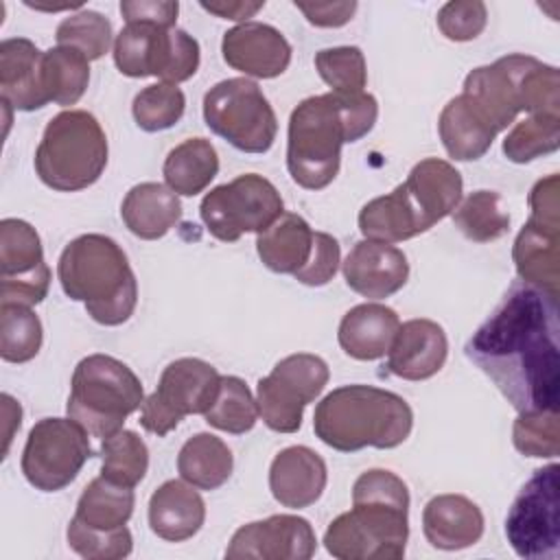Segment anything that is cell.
<instances>
[{"label": "cell", "instance_id": "cell-1", "mask_svg": "<svg viewBox=\"0 0 560 560\" xmlns=\"http://www.w3.org/2000/svg\"><path fill=\"white\" fill-rule=\"evenodd\" d=\"M558 298L516 280L464 352L516 411L558 409Z\"/></svg>", "mask_w": 560, "mask_h": 560}, {"label": "cell", "instance_id": "cell-2", "mask_svg": "<svg viewBox=\"0 0 560 560\" xmlns=\"http://www.w3.org/2000/svg\"><path fill=\"white\" fill-rule=\"evenodd\" d=\"M378 103L372 94L326 92L298 103L289 118L287 168L306 190L326 188L339 173L341 147L372 131Z\"/></svg>", "mask_w": 560, "mask_h": 560}, {"label": "cell", "instance_id": "cell-3", "mask_svg": "<svg viewBox=\"0 0 560 560\" xmlns=\"http://www.w3.org/2000/svg\"><path fill=\"white\" fill-rule=\"evenodd\" d=\"M409 538V490L392 470L372 468L352 486V508L328 525L324 547L339 560H398Z\"/></svg>", "mask_w": 560, "mask_h": 560}, {"label": "cell", "instance_id": "cell-4", "mask_svg": "<svg viewBox=\"0 0 560 560\" xmlns=\"http://www.w3.org/2000/svg\"><path fill=\"white\" fill-rule=\"evenodd\" d=\"M462 188V175L451 162L420 160L402 184L361 208L359 230L368 241L389 245L413 238L457 208Z\"/></svg>", "mask_w": 560, "mask_h": 560}, {"label": "cell", "instance_id": "cell-5", "mask_svg": "<svg viewBox=\"0 0 560 560\" xmlns=\"http://www.w3.org/2000/svg\"><path fill=\"white\" fill-rule=\"evenodd\" d=\"M57 278L63 293L83 302L96 324L120 326L136 311V273L122 247L105 234L72 238L59 256Z\"/></svg>", "mask_w": 560, "mask_h": 560}, {"label": "cell", "instance_id": "cell-6", "mask_svg": "<svg viewBox=\"0 0 560 560\" xmlns=\"http://www.w3.org/2000/svg\"><path fill=\"white\" fill-rule=\"evenodd\" d=\"M413 427L409 402L374 385H343L317 402L313 413L315 435L339 453L361 448H396Z\"/></svg>", "mask_w": 560, "mask_h": 560}, {"label": "cell", "instance_id": "cell-7", "mask_svg": "<svg viewBox=\"0 0 560 560\" xmlns=\"http://www.w3.org/2000/svg\"><path fill=\"white\" fill-rule=\"evenodd\" d=\"M107 138L85 109L52 116L35 151V173L52 190L77 192L98 182L107 166Z\"/></svg>", "mask_w": 560, "mask_h": 560}, {"label": "cell", "instance_id": "cell-8", "mask_svg": "<svg viewBox=\"0 0 560 560\" xmlns=\"http://www.w3.org/2000/svg\"><path fill=\"white\" fill-rule=\"evenodd\" d=\"M142 400L144 389L136 372L122 361L96 352L77 363L66 411L90 435L107 438L122 429Z\"/></svg>", "mask_w": 560, "mask_h": 560}, {"label": "cell", "instance_id": "cell-9", "mask_svg": "<svg viewBox=\"0 0 560 560\" xmlns=\"http://www.w3.org/2000/svg\"><path fill=\"white\" fill-rule=\"evenodd\" d=\"M203 120L243 153H267L278 133V118L258 83L247 77L219 81L203 96Z\"/></svg>", "mask_w": 560, "mask_h": 560}, {"label": "cell", "instance_id": "cell-10", "mask_svg": "<svg viewBox=\"0 0 560 560\" xmlns=\"http://www.w3.org/2000/svg\"><path fill=\"white\" fill-rule=\"evenodd\" d=\"M114 63L125 77H160L164 83L177 85L197 72L199 42L177 26L129 22L116 35Z\"/></svg>", "mask_w": 560, "mask_h": 560}, {"label": "cell", "instance_id": "cell-11", "mask_svg": "<svg viewBox=\"0 0 560 560\" xmlns=\"http://www.w3.org/2000/svg\"><path fill=\"white\" fill-rule=\"evenodd\" d=\"M560 199L558 175L538 179L529 192V219L521 228L512 258L523 282L560 295Z\"/></svg>", "mask_w": 560, "mask_h": 560}, {"label": "cell", "instance_id": "cell-12", "mask_svg": "<svg viewBox=\"0 0 560 560\" xmlns=\"http://www.w3.org/2000/svg\"><path fill=\"white\" fill-rule=\"evenodd\" d=\"M282 212L284 206L278 188L256 173H245L214 186L199 206L203 225L223 243H234L247 232L260 234Z\"/></svg>", "mask_w": 560, "mask_h": 560}, {"label": "cell", "instance_id": "cell-13", "mask_svg": "<svg viewBox=\"0 0 560 560\" xmlns=\"http://www.w3.org/2000/svg\"><path fill=\"white\" fill-rule=\"evenodd\" d=\"M560 466L549 464L529 477L510 505L505 536L516 556L527 560L558 558L560 553Z\"/></svg>", "mask_w": 560, "mask_h": 560}, {"label": "cell", "instance_id": "cell-14", "mask_svg": "<svg viewBox=\"0 0 560 560\" xmlns=\"http://www.w3.org/2000/svg\"><path fill=\"white\" fill-rule=\"evenodd\" d=\"M221 374L208 361L184 357L168 363L155 392L142 400V429L158 438L171 433L186 416L206 413L217 400Z\"/></svg>", "mask_w": 560, "mask_h": 560}, {"label": "cell", "instance_id": "cell-15", "mask_svg": "<svg viewBox=\"0 0 560 560\" xmlns=\"http://www.w3.org/2000/svg\"><path fill=\"white\" fill-rule=\"evenodd\" d=\"M92 455L90 433L77 420L42 418L26 438L22 472L35 490L57 492L77 479Z\"/></svg>", "mask_w": 560, "mask_h": 560}, {"label": "cell", "instance_id": "cell-16", "mask_svg": "<svg viewBox=\"0 0 560 560\" xmlns=\"http://www.w3.org/2000/svg\"><path fill=\"white\" fill-rule=\"evenodd\" d=\"M328 365L311 352H295L280 359L256 385V405L262 422L276 433H295L302 413L328 383Z\"/></svg>", "mask_w": 560, "mask_h": 560}, {"label": "cell", "instance_id": "cell-17", "mask_svg": "<svg viewBox=\"0 0 560 560\" xmlns=\"http://www.w3.org/2000/svg\"><path fill=\"white\" fill-rule=\"evenodd\" d=\"M50 287V269L35 228L22 219L0 221V304H39Z\"/></svg>", "mask_w": 560, "mask_h": 560}, {"label": "cell", "instance_id": "cell-18", "mask_svg": "<svg viewBox=\"0 0 560 560\" xmlns=\"http://www.w3.org/2000/svg\"><path fill=\"white\" fill-rule=\"evenodd\" d=\"M536 61V57L512 52L466 74L462 94L470 98L497 133L512 125L518 112H525V77Z\"/></svg>", "mask_w": 560, "mask_h": 560}, {"label": "cell", "instance_id": "cell-19", "mask_svg": "<svg viewBox=\"0 0 560 560\" xmlns=\"http://www.w3.org/2000/svg\"><path fill=\"white\" fill-rule=\"evenodd\" d=\"M317 549L311 523L295 514H273L234 532L225 558L243 560H308Z\"/></svg>", "mask_w": 560, "mask_h": 560}, {"label": "cell", "instance_id": "cell-20", "mask_svg": "<svg viewBox=\"0 0 560 560\" xmlns=\"http://www.w3.org/2000/svg\"><path fill=\"white\" fill-rule=\"evenodd\" d=\"M223 61L245 77L273 79L291 63V44L271 24L243 22L221 39Z\"/></svg>", "mask_w": 560, "mask_h": 560}, {"label": "cell", "instance_id": "cell-21", "mask_svg": "<svg viewBox=\"0 0 560 560\" xmlns=\"http://www.w3.org/2000/svg\"><path fill=\"white\" fill-rule=\"evenodd\" d=\"M341 269L346 284L368 300L394 295L409 278V262L402 249L368 238L354 243Z\"/></svg>", "mask_w": 560, "mask_h": 560}, {"label": "cell", "instance_id": "cell-22", "mask_svg": "<svg viewBox=\"0 0 560 560\" xmlns=\"http://www.w3.org/2000/svg\"><path fill=\"white\" fill-rule=\"evenodd\" d=\"M448 339L444 328L427 317L400 324L387 352V370L405 381H424L444 368Z\"/></svg>", "mask_w": 560, "mask_h": 560}, {"label": "cell", "instance_id": "cell-23", "mask_svg": "<svg viewBox=\"0 0 560 560\" xmlns=\"http://www.w3.org/2000/svg\"><path fill=\"white\" fill-rule=\"evenodd\" d=\"M2 103L20 112H35L50 103L44 85V52L26 37L0 42Z\"/></svg>", "mask_w": 560, "mask_h": 560}, {"label": "cell", "instance_id": "cell-24", "mask_svg": "<svg viewBox=\"0 0 560 560\" xmlns=\"http://www.w3.org/2000/svg\"><path fill=\"white\" fill-rule=\"evenodd\" d=\"M326 481V462L308 446H287L269 466V490L280 505L291 510L313 505L322 497Z\"/></svg>", "mask_w": 560, "mask_h": 560}, {"label": "cell", "instance_id": "cell-25", "mask_svg": "<svg viewBox=\"0 0 560 560\" xmlns=\"http://www.w3.org/2000/svg\"><path fill=\"white\" fill-rule=\"evenodd\" d=\"M422 532L431 547L459 551L483 536V514L464 494H438L422 510Z\"/></svg>", "mask_w": 560, "mask_h": 560}, {"label": "cell", "instance_id": "cell-26", "mask_svg": "<svg viewBox=\"0 0 560 560\" xmlns=\"http://www.w3.org/2000/svg\"><path fill=\"white\" fill-rule=\"evenodd\" d=\"M206 521V503L184 479L164 481L149 499V527L168 542L192 538Z\"/></svg>", "mask_w": 560, "mask_h": 560}, {"label": "cell", "instance_id": "cell-27", "mask_svg": "<svg viewBox=\"0 0 560 560\" xmlns=\"http://www.w3.org/2000/svg\"><path fill=\"white\" fill-rule=\"evenodd\" d=\"M400 328L398 313L378 302L352 306L339 322L337 341L357 361H374L389 352Z\"/></svg>", "mask_w": 560, "mask_h": 560}, {"label": "cell", "instance_id": "cell-28", "mask_svg": "<svg viewBox=\"0 0 560 560\" xmlns=\"http://www.w3.org/2000/svg\"><path fill=\"white\" fill-rule=\"evenodd\" d=\"M120 217L133 236L158 241L182 219V201L168 186L142 182L125 195Z\"/></svg>", "mask_w": 560, "mask_h": 560}, {"label": "cell", "instance_id": "cell-29", "mask_svg": "<svg viewBox=\"0 0 560 560\" xmlns=\"http://www.w3.org/2000/svg\"><path fill=\"white\" fill-rule=\"evenodd\" d=\"M440 140L448 158L457 162L479 160L492 147L497 131L466 94L451 98L438 120Z\"/></svg>", "mask_w": 560, "mask_h": 560}, {"label": "cell", "instance_id": "cell-30", "mask_svg": "<svg viewBox=\"0 0 560 560\" xmlns=\"http://www.w3.org/2000/svg\"><path fill=\"white\" fill-rule=\"evenodd\" d=\"M313 230L295 212H282L256 238V252L262 265L276 273H298L311 258Z\"/></svg>", "mask_w": 560, "mask_h": 560}, {"label": "cell", "instance_id": "cell-31", "mask_svg": "<svg viewBox=\"0 0 560 560\" xmlns=\"http://www.w3.org/2000/svg\"><path fill=\"white\" fill-rule=\"evenodd\" d=\"M219 173V155L210 140L188 138L168 151L162 175L166 186L182 197L203 192Z\"/></svg>", "mask_w": 560, "mask_h": 560}, {"label": "cell", "instance_id": "cell-32", "mask_svg": "<svg viewBox=\"0 0 560 560\" xmlns=\"http://www.w3.org/2000/svg\"><path fill=\"white\" fill-rule=\"evenodd\" d=\"M234 468L228 444L212 433H197L184 442L177 455L179 477L197 490L221 488Z\"/></svg>", "mask_w": 560, "mask_h": 560}, {"label": "cell", "instance_id": "cell-33", "mask_svg": "<svg viewBox=\"0 0 560 560\" xmlns=\"http://www.w3.org/2000/svg\"><path fill=\"white\" fill-rule=\"evenodd\" d=\"M133 488L118 486L103 475L94 477L77 501L74 518L92 529H118L125 527L133 514Z\"/></svg>", "mask_w": 560, "mask_h": 560}, {"label": "cell", "instance_id": "cell-34", "mask_svg": "<svg viewBox=\"0 0 560 560\" xmlns=\"http://www.w3.org/2000/svg\"><path fill=\"white\" fill-rule=\"evenodd\" d=\"M90 59L68 46H55L44 52V85L48 98L57 105H74L88 90Z\"/></svg>", "mask_w": 560, "mask_h": 560}, {"label": "cell", "instance_id": "cell-35", "mask_svg": "<svg viewBox=\"0 0 560 560\" xmlns=\"http://www.w3.org/2000/svg\"><path fill=\"white\" fill-rule=\"evenodd\" d=\"M455 228L475 243H490L510 230V214L494 190H475L451 212Z\"/></svg>", "mask_w": 560, "mask_h": 560}, {"label": "cell", "instance_id": "cell-36", "mask_svg": "<svg viewBox=\"0 0 560 560\" xmlns=\"http://www.w3.org/2000/svg\"><path fill=\"white\" fill-rule=\"evenodd\" d=\"M101 475L118 486L136 488L149 468V448L136 431L120 429L101 444Z\"/></svg>", "mask_w": 560, "mask_h": 560}, {"label": "cell", "instance_id": "cell-37", "mask_svg": "<svg viewBox=\"0 0 560 560\" xmlns=\"http://www.w3.org/2000/svg\"><path fill=\"white\" fill-rule=\"evenodd\" d=\"M44 330L39 317L24 304H0V357L7 363H26L37 357Z\"/></svg>", "mask_w": 560, "mask_h": 560}, {"label": "cell", "instance_id": "cell-38", "mask_svg": "<svg viewBox=\"0 0 560 560\" xmlns=\"http://www.w3.org/2000/svg\"><path fill=\"white\" fill-rule=\"evenodd\" d=\"M206 422L219 431L243 435L258 420V405L249 387L238 376H221V387L212 407L203 413Z\"/></svg>", "mask_w": 560, "mask_h": 560}, {"label": "cell", "instance_id": "cell-39", "mask_svg": "<svg viewBox=\"0 0 560 560\" xmlns=\"http://www.w3.org/2000/svg\"><path fill=\"white\" fill-rule=\"evenodd\" d=\"M560 147V116L536 114L512 127L503 140V153L514 164L532 162Z\"/></svg>", "mask_w": 560, "mask_h": 560}, {"label": "cell", "instance_id": "cell-40", "mask_svg": "<svg viewBox=\"0 0 560 560\" xmlns=\"http://www.w3.org/2000/svg\"><path fill=\"white\" fill-rule=\"evenodd\" d=\"M184 109H186L184 92L177 85L164 83V81L140 90L131 105L136 125L149 133L164 131L177 125L179 118L184 116Z\"/></svg>", "mask_w": 560, "mask_h": 560}, {"label": "cell", "instance_id": "cell-41", "mask_svg": "<svg viewBox=\"0 0 560 560\" xmlns=\"http://www.w3.org/2000/svg\"><path fill=\"white\" fill-rule=\"evenodd\" d=\"M55 39L57 46L74 48L90 61H96L112 46V22L98 11L81 9L59 22Z\"/></svg>", "mask_w": 560, "mask_h": 560}, {"label": "cell", "instance_id": "cell-42", "mask_svg": "<svg viewBox=\"0 0 560 560\" xmlns=\"http://www.w3.org/2000/svg\"><path fill=\"white\" fill-rule=\"evenodd\" d=\"M315 70L330 92L359 94L365 92L368 70L365 57L357 46H335L324 48L315 55Z\"/></svg>", "mask_w": 560, "mask_h": 560}, {"label": "cell", "instance_id": "cell-43", "mask_svg": "<svg viewBox=\"0 0 560 560\" xmlns=\"http://www.w3.org/2000/svg\"><path fill=\"white\" fill-rule=\"evenodd\" d=\"M512 442L527 457H556L560 453L558 409L518 411L512 427Z\"/></svg>", "mask_w": 560, "mask_h": 560}, {"label": "cell", "instance_id": "cell-44", "mask_svg": "<svg viewBox=\"0 0 560 560\" xmlns=\"http://www.w3.org/2000/svg\"><path fill=\"white\" fill-rule=\"evenodd\" d=\"M66 538L70 549L88 560H120L127 558L133 549V538L127 525L103 532L79 523L74 516L68 523Z\"/></svg>", "mask_w": 560, "mask_h": 560}, {"label": "cell", "instance_id": "cell-45", "mask_svg": "<svg viewBox=\"0 0 560 560\" xmlns=\"http://www.w3.org/2000/svg\"><path fill=\"white\" fill-rule=\"evenodd\" d=\"M488 22V9L481 0H455L438 11V28L451 42H470L481 35Z\"/></svg>", "mask_w": 560, "mask_h": 560}, {"label": "cell", "instance_id": "cell-46", "mask_svg": "<svg viewBox=\"0 0 560 560\" xmlns=\"http://www.w3.org/2000/svg\"><path fill=\"white\" fill-rule=\"evenodd\" d=\"M339 256L341 249L337 238L326 232H315L311 258L298 273H293V278L306 287H324L335 278L339 269Z\"/></svg>", "mask_w": 560, "mask_h": 560}, {"label": "cell", "instance_id": "cell-47", "mask_svg": "<svg viewBox=\"0 0 560 560\" xmlns=\"http://www.w3.org/2000/svg\"><path fill=\"white\" fill-rule=\"evenodd\" d=\"M125 22H151L166 28H175L179 4L173 0H125L120 2Z\"/></svg>", "mask_w": 560, "mask_h": 560}, {"label": "cell", "instance_id": "cell-48", "mask_svg": "<svg viewBox=\"0 0 560 560\" xmlns=\"http://www.w3.org/2000/svg\"><path fill=\"white\" fill-rule=\"evenodd\" d=\"M306 20L322 28H337L352 20L357 11V2H293Z\"/></svg>", "mask_w": 560, "mask_h": 560}, {"label": "cell", "instance_id": "cell-49", "mask_svg": "<svg viewBox=\"0 0 560 560\" xmlns=\"http://www.w3.org/2000/svg\"><path fill=\"white\" fill-rule=\"evenodd\" d=\"M262 7L265 2H201V9H206L208 13H214L223 20H234L241 24L254 18Z\"/></svg>", "mask_w": 560, "mask_h": 560}, {"label": "cell", "instance_id": "cell-50", "mask_svg": "<svg viewBox=\"0 0 560 560\" xmlns=\"http://www.w3.org/2000/svg\"><path fill=\"white\" fill-rule=\"evenodd\" d=\"M2 407H4V420H7L4 422L7 424V429H4V455H7L15 429H20V424H22V407L9 394H2Z\"/></svg>", "mask_w": 560, "mask_h": 560}]
</instances>
